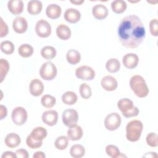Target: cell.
<instances>
[{
    "label": "cell",
    "mask_w": 158,
    "mask_h": 158,
    "mask_svg": "<svg viewBox=\"0 0 158 158\" xmlns=\"http://www.w3.org/2000/svg\"><path fill=\"white\" fill-rule=\"evenodd\" d=\"M146 31L143 22L136 15L123 18L118 27V36L122 46L127 48H137L145 38Z\"/></svg>",
    "instance_id": "1"
},
{
    "label": "cell",
    "mask_w": 158,
    "mask_h": 158,
    "mask_svg": "<svg viewBox=\"0 0 158 158\" xmlns=\"http://www.w3.org/2000/svg\"><path fill=\"white\" fill-rule=\"evenodd\" d=\"M130 86L135 94L139 98L146 97L149 94V88L145 80L139 75L131 77L130 80Z\"/></svg>",
    "instance_id": "2"
},
{
    "label": "cell",
    "mask_w": 158,
    "mask_h": 158,
    "mask_svg": "<svg viewBox=\"0 0 158 158\" xmlns=\"http://www.w3.org/2000/svg\"><path fill=\"white\" fill-rule=\"evenodd\" d=\"M143 129V123L138 120L129 122L126 126V138L131 142H135L139 139Z\"/></svg>",
    "instance_id": "3"
},
{
    "label": "cell",
    "mask_w": 158,
    "mask_h": 158,
    "mask_svg": "<svg viewBox=\"0 0 158 158\" xmlns=\"http://www.w3.org/2000/svg\"><path fill=\"white\" fill-rule=\"evenodd\" d=\"M117 107L126 118L136 117L139 114L138 108L134 106L131 100L128 98H122L117 102Z\"/></svg>",
    "instance_id": "4"
},
{
    "label": "cell",
    "mask_w": 158,
    "mask_h": 158,
    "mask_svg": "<svg viewBox=\"0 0 158 158\" xmlns=\"http://www.w3.org/2000/svg\"><path fill=\"white\" fill-rule=\"evenodd\" d=\"M57 70L52 62H44L40 69V77L45 80H52L57 75Z\"/></svg>",
    "instance_id": "5"
},
{
    "label": "cell",
    "mask_w": 158,
    "mask_h": 158,
    "mask_svg": "<svg viewBox=\"0 0 158 158\" xmlns=\"http://www.w3.org/2000/svg\"><path fill=\"white\" fill-rule=\"evenodd\" d=\"M62 119L63 123L67 127L70 128L77 125L78 120V114L76 110L68 109L62 112Z\"/></svg>",
    "instance_id": "6"
},
{
    "label": "cell",
    "mask_w": 158,
    "mask_h": 158,
    "mask_svg": "<svg viewBox=\"0 0 158 158\" xmlns=\"http://www.w3.org/2000/svg\"><path fill=\"white\" fill-rule=\"evenodd\" d=\"M11 118L14 124L19 126L22 125L26 122L27 120V112L23 107H16L13 109L12 112Z\"/></svg>",
    "instance_id": "7"
},
{
    "label": "cell",
    "mask_w": 158,
    "mask_h": 158,
    "mask_svg": "<svg viewBox=\"0 0 158 158\" xmlns=\"http://www.w3.org/2000/svg\"><path fill=\"white\" fill-rule=\"evenodd\" d=\"M121 117L116 112H112L108 114L104 120V126L109 131L117 130L121 124Z\"/></svg>",
    "instance_id": "8"
},
{
    "label": "cell",
    "mask_w": 158,
    "mask_h": 158,
    "mask_svg": "<svg viewBox=\"0 0 158 158\" xmlns=\"http://www.w3.org/2000/svg\"><path fill=\"white\" fill-rule=\"evenodd\" d=\"M36 35L41 38H47L51 33V26L50 23L44 19L38 20L35 25Z\"/></svg>",
    "instance_id": "9"
},
{
    "label": "cell",
    "mask_w": 158,
    "mask_h": 158,
    "mask_svg": "<svg viewBox=\"0 0 158 158\" xmlns=\"http://www.w3.org/2000/svg\"><path fill=\"white\" fill-rule=\"evenodd\" d=\"M76 77L82 80H92L95 77V72L87 65L80 66L75 70Z\"/></svg>",
    "instance_id": "10"
},
{
    "label": "cell",
    "mask_w": 158,
    "mask_h": 158,
    "mask_svg": "<svg viewBox=\"0 0 158 158\" xmlns=\"http://www.w3.org/2000/svg\"><path fill=\"white\" fill-rule=\"evenodd\" d=\"M14 31L19 34L25 33L28 28V22L27 20L22 17H17L12 22Z\"/></svg>",
    "instance_id": "11"
},
{
    "label": "cell",
    "mask_w": 158,
    "mask_h": 158,
    "mask_svg": "<svg viewBox=\"0 0 158 158\" xmlns=\"http://www.w3.org/2000/svg\"><path fill=\"white\" fill-rule=\"evenodd\" d=\"M43 122L48 126L55 125L58 120V113L54 110H49L44 112L42 114Z\"/></svg>",
    "instance_id": "12"
},
{
    "label": "cell",
    "mask_w": 158,
    "mask_h": 158,
    "mask_svg": "<svg viewBox=\"0 0 158 158\" xmlns=\"http://www.w3.org/2000/svg\"><path fill=\"white\" fill-rule=\"evenodd\" d=\"M29 90L32 96L35 97L39 96L42 94L44 91V85L40 80L37 78L33 79L29 85Z\"/></svg>",
    "instance_id": "13"
},
{
    "label": "cell",
    "mask_w": 158,
    "mask_h": 158,
    "mask_svg": "<svg viewBox=\"0 0 158 158\" xmlns=\"http://www.w3.org/2000/svg\"><path fill=\"white\" fill-rule=\"evenodd\" d=\"M101 86L103 89L108 91H112L117 88V80L111 75H106L104 77L101 81Z\"/></svg>",
    "instance_id": "14"
},
{
    "label": "cell",
    "mask_w": 158,
    "mask_h": 158,
    "mask_svg": "<svg viewBox=\"0 0 158 158\" xmlns=\"http://www.w3.org/2000/svg\"><path fill=\"white\" fill-rule=\"evenodd\" d=\"M122 62L125 67L129 69H132L138 65L139 57L136 54L128 53L123 57Z\"/></svg>",
    "instance_id": "15"
},
{
    "label": "cell",
    "mask_w": 158,
    "mask_h": 158,
    "mask_svg": "<svg viewBox=\"0 0 158 158\" xmlns=\"http://www.w3.org/2000/svg\"><path fill=\"white\" fill-rule=\"evenodd\" d=\"M64 17L67 22L70 23H76L80 20L81 13L76 9L69 8L65 11Z\"/></svg>",
    "instance_id": "16"
},
{
    "label": "cell",
    "mask_w": 158,
    "mask_h": 158,
    "mask_svg": "<svg viewBox=\"0 0 158 158\" xmlns=\"http://www.w3.org/2000/svg\"><path fill=\"white\" fill-rule=\"evenodd\" d=\"M108 13L107 7L102 4H96L92 9V14L93 17L98 20L106 19L108 15Z\"/></svg>",
    "instance_id": "17"
},
{
    "label": "cell",
    "mask_w": 158,
    "mask_h": 158,
    "mask_svg": "<svg viewBox=\"0 0 158 158\" xmlns=\"http://www.w3.org/2000/svg\"><path fill=\"white\" fill-rule=\"evenodd\" d=\"M9 10L14 15H19L23 12V2L22 0H10L7 2Z\"/></svg>",
    "instance_id": "18"
},
{
    "label": "cell",
    "mask_w": 158,
    "mask_h": 158,
    "mask_svg": "<svg viewBox=\"0 0 158 158\" xmlns=\"http://www.w3.org/2000/svg\"><path fill=\"white\" fill-rule=\"evenodd\" d=\"M83 135L81 127L79 125H75L69 128L67 130V137L72 141H77L80 139Z\"/></svg>",
    "instance_id": "19"
},
{
    "label": "cell",
    "mask_w": 158,
    "mask_h": 158,
    "mask_svg": "<svg viewBox=\"0 0 158 158\" xmlns=\"http://www.w3.org/2000/svg\"><path fill=\"white\" fill-rule=\"evenodd\" d=\"M4 143L6 145L10 148H14L19 146L21 143V139L19 135L15 133H10L6 135Z\"/></svg>",
    "instance_id": "20"
},
{
    "label": "cell",
    "mask_w": 158,
    "mask_h": 158,
    "mask_svg": "<svg viewBox=\"0 0 158 158\" xmlns=\"http://www.w3.org/2000/svg\"><path fill=\"white\" fill-rule=\"evenodd\" d=\"M62 13L61 7L56 4H51L47 6L46 14L48 17L51 19H58Z\"/></svg>",
    "instance_id": "21"
},
{
    "label": "cell",
    "mask_w": 158,
    "mask_h": 158,
    "mask_svg": "<svg viewBox=\"0 0 158 158\" xmlns=\"http://www.w3.org/2000/svg\"><path fill=\"white\" fill-rule=\"evenodd\" d=\"M43 9V4L40 1L31 0L28 2L27 11L33 15L40 14Z\"/></svg>",
    "instance_id": "22"
},
{
    "label": "cell",
    "mask_w": 158,
    "mask_h": 158,
    "mask_svg": "<svg viewBox=\"0 0 158 158\" xmlns=\"http://www.w3.org/2000/svg\"><path fill=\"white\" fill-rule=\"evenodd\" d=\"M56 35L62 40H67L71 36L70 28L65 24H60L56 28Z\"/></svg>",
    "instance_id": "23"
},
{
    "label": "cell",
    "mask_w": 158,
    "mask_h": 158,
    "mask_svg": "<svg viewBox=\"0 0 158 158\" xmlns=\"http://www.w3.org/2000/svg\"><path fill=\"white\" fill-rule=\"evenodd\" d=\"M48 132L46 128L43 127H37L33 129L30 135L36 141H43L47 136Z\"/></svg>",
    "instance_id": "24"
},
{
    "label": "cell",
    "mask_w": 158,
    "mask_h": 158,
    "mask_svg": "<svg viewBox=\"0 0 158 158\" xmlns=\"http://www.w3.org/2000/svg\"><path fill=\"white\" fill-rule=\"evenodd\" d=\"M66 59L70 64L76 65L78 64L81 60V54L78 51L72 49L67 51Z\"/></svg>",
    "instance_id": "25"
},
{
    "label": "cell",
    "mask_w": 158,
    "mask_h": 158,
    "mask_svg": "<svg viewBox=\"0 0 158 158\" xmlns=\"http://www.w3.org/2000/svg\"><path fill=\"white\" fill-rule=\"evenodd\" d=\"M127 7V3L123 0H115L111 3V9L115 14H122L124 12Z\"/></svg>",
    "instance_id": "26"
},
{
    "label": "cell",
    "mask_w": 158,
    "mask_h": 158,
    "mask_svg": "<svg viewBox=\"0 0 158 158\" xmlns=\"http://www.w3.org/2000/svg\"><path fill=\"white\" fill-rule=\"evenodd\" d=\"M62 102L67 105H73L77 101L78 97L75 93L73 91H66L62 95Z\"/></svg>",
    "instance_id": "27"
},
{
    "label": "cell",
    "mask_w": 158,
    "mask_h": 158,
    "mask_svg": "<svg viewBox=\"0 0 158 158\" xmlns=\"http://www.w3.org/2000/svg\"><path fill=\"white\" fill-rule=\"evenodd\" d=\"M57 52L56 49L51 46H46L41 50V56L46 60H51L56 56Z\"/></svg>",
    "instance_id": "28"
},
{
    "label": "cell",
    "mask_w": 158,
    "mask_h": 158,
    "mask_svg": "<svg viewBox=\"0 0 158 158\" xmlns=\"http://www.w3.org/2000/svg\"><path fill=\"white\" fill-rule=\"evenodd\" d=\"M106 70L110 73H115L120 70V63L116 58L109 59L106 64Z\"/></svg>",
    "instance_id": "29"
},
{
    "label": "cell",
    "mask_w": 158,
    "mask_h": 158,
    "mask_svg": "<svg viewBox=\"0 0 158 158\" xmlns=\"http://www.w3.org/2000/svg\"><path fill=\"white\" fill-rule=\"evenodd\" d=\"M70 154L72 157L81 158L85 154V149L82 145L76 144L71 147Z\"/></svg>",
    "instance_id": "30"
},
{
    "label": "cell",
    "mask_w": 158,
    "mask_h": 158,
    "mask_svg": "<svg viewBox=\"0 0 158 158\" xmlns=\"http://www.w3.org/2000/svg\"><path fill=\"white\" fill-rule=\"evenodd\" d=\"M33 48L28 44H23L20 45L18 49L19 54L25 58L29 57L33 54Z\"/></svg>",
    "instance_id": "31"
},
{
    "label": "cell",
    "mask_w": 158,
    "mask_h": 158,
    "mask_svg": "<svg viewBox=\"0 0 158 158\" xmlns=\"http://www.w3.org/2000/svg\"><path fill=\"white\" fill-rule=\"evenodd\" d=\"M106 152L107 154L112 157V158H118V157H126V156L123 155L120 152L118 148L112 144H109L106 148Z\"/></svg>",
    "instance_id": "32"
},
{
    "label": "cell",
    "mask_w": 158,
    "mask_h": 158,
    "mask_svg": "<svg viewBox=\"0 0 158 158\" xmlns=\"http://www.w3.org/2000/svg\"><path fill=\"white\" fill-rule=\"evenodd\" d=\"M69 138L66 136H60L56 138L54 142V146L59 150H64L69 144Z\"/></svg>",
    "instance_id": "33"
},
{
    "label": "cell",
    "mask_w": 158,
    "mask_h": 158,
    "mask_svg": "<svg viewBox=\"0 0 158 158\" xmlns=\"http://www.w3.org/2000/svg\"><path fill=\"white\" fill-rule=\"evenodd\" d=\"M56 98L49 94H45L43 96L41 99V103L42 106L46 108H51L56 104Z\"/></svg>",
    "instance_id": "34"
},
{
    "label": "cell",
    "mask_w": 158,
    "mask_h": 158,
    "mask_svg": "<svg viewBox=\"0 0 158 158\" xmlns=\"http://www.w3.org/2000/svg\"><path fill=\"white\" fill-rule=\"evenodd\" d=\"M9 64L8 61L4 59H1L0 61V82L2 83L5 78L9 70Z\"/></svg>",
    "instance_id": "35"
},
{
    "label": "cell",
    "mask_w": 158,
    "mask_h": 158,
    "mask_svg": "<svg viewBox=\"0 0 158 158\" xmlns=\"http://www.w3.org/2000/svg\"><path fill=\"white\" fill-rule=\"evenodd\" d=\"M79 91L81 98L85 99H89L92 94V91L90 86L86 83H83L80 85Z\"/></svg>",
    "instance_id": "36"
},
{
    "label": "cell",
    "mask_w": 158,
    "mask_h": 158,
    "mask_svg": "<svg viewBox=\"0 0 158 158\" xmlns=\"http://www.w3.org/2000/svg\"><path fill=\"white\" fill-rule=\"evenodd\" d=\"M1 50L5 54H12L14 51V45L10 41H4L1 43Z\"/></svg>",
    "instance_id": "37"
},
{
    "label": "cell",
    "mask_w": 158,
    "mask_h": 158,
    "mask_svg": "<svg viewBox=\"0 0 158 158\" xmlns=\"http://www.w3.org/2000/svg\"><path fill=\"white\" fill-rule=\"evenodd\" d=\"M146 141L148 144L151 147L156 148L158 146V136L157 134L156 133H149L146 138Z\"/></svg>",
    "instance_id": "38"
},
{
    "label": "cell",
    "mask_w": 158,
    "mask_h": 158,
    "mask_svg": "<svg viewBox=\"0 0 158 158\" xmlns=\"http://www.w3.org/2000/svg\"><path fill=\"white\" fill-rule=\"evenodd\" d=\"M27 145L31 149H37L40 148L43 144V141H36L33 139L29 135L26 139Z\"/></svg>",
    "instance_id": "39"
},
{
    "label": "cell",
    "mask_w": 158,
    "mask_h": 158,
    "mask_svg": "<svg viewBox=\"0 0 158 158\" xmlns=\"http://www.w3.org/2000/svg\"><path fill=\"white\" fill-rule=\"evenodd\" d=\"M149 31L154 36L158 35V20L157 19H152L149 22Z\"/></svg>",
    "instance_id": "40"
},
{
    "label": "cell",
    "mask_w": 158,
    "mask_h": 158,
    "mask_svg": "<svg viewBox=\"0 0 158 158\" xmlns=\"http://www.w3.org/2000/svg\"><path fill=\"white\" fill-rule=\"evenodd\" d=\"M9 29L8 26L6 22H4L3 19L1 18V33H0V37L3 38L4 36H6L8 34Z\"/></svg>",
    "instance_id": "41"
},
{
    "label": "cell",
    "mask_w": 158,
    "mask_h": 158,
    "mask_svg": "<svg viewBox=\"0 0 158 158\" xmlns=\"http://www.w3.org/2000/svg\"><path fill=\"white\" fill-rule=\"evenodd\" d=\"M15 154L17 157L21 158H28V151L24 149H17L15 152Z\"/></svg>",
    "instance_id": "42"
},
{
    "label": "cell",
    "mask_w": 158,
    "mask_h": 158,
    "mask_svg": "<svg viewBox=\"0 0 158 158\" xmlns=\"http://www.w3.org/2000/svg\"><path fill=\"white\" fill-rule=\"evenodd\" d=\"M1 157L2 158H17V156L15 153L12 151H6L2 154Z\"/></svg>",
    "instance_id": "43"
},
{
    "label": "cell",
    "mask_w": 158,
    "mask_h": 158,
    "mask_svg": "<svg viewBox=\"0 0 158 158\" xmlns=\"http://www.w3.org/2000/svg\"><path fill=\"white\" fill-rule=\"evenodd\" d=\"M7 110L6 107L3 105L0 106V119L2 120L4 117L7 116Z\"/></svg>",
    "instance_id": "44"
},
{
    "label": "cell",
    "mask_w": 158,
    "mask_h": 158,
    "mask_svg": "<svg viewBox=\"0 0 158 158\" xmlns=\"http://www.w3.org/2000/svg\"><path fill=\"white\" fill-rule=\"evenodd\" d=\"M33 158H45L46 155L42 151H36L33 155Z\"/></svg>",
    "instance_id": "45"
},
{
    "label": "cell",
    "mask_w": 158,
    "mask_h": 158,
    "mask_svg": "<svg viewBox=\"0 0 158 158\" xmlns=\"http://www.w3.org/2000/svg\"><path fill=\"white\" fill-rule=\"evenodd\" d=\"M143 157H157V154L155 152H151L146 154Z\"/></svg>",
    "instance_id": "46"
},
{
    "label": "cell",
    "mask_w": 158,
    "mask_h": 158,
    "mask_svg": "<svg viewBox=\"0 0 158 158\" xmlns=\"http://www.w3.org/2000/svg\"><path fill=\"white\" fill-rule=\"evenodd\" d=\"M70 2L75 5H81L84 2V1H70Z\"/></svg>",
    "instance_id": "47"
}]
</instances>
